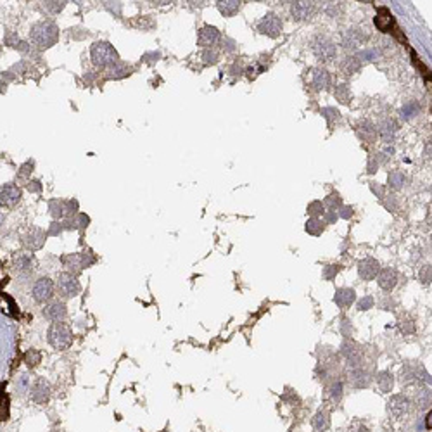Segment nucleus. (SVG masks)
<instances>
[{
	"instance_id": "obj_5",
	"label": "nucleus",
	"mask_w": 432,
	"mask_h": 432,
	"mask_svg": "<svg viewBox=\"0 0 432 432\" xmlns=\"http://www.w3.org/2000/svg\"><path fill=\"white\" fill-rule=\"evenodd\" d=\"M80 291H81V285H80V282H78L75 273H69V272L59 273L57 292L63 298H75V296L80 294Z\"/></svg>"
},
{
	"instance_id": "obj_26",
	"label": "nucleus",
	"mask_w": 432,
	"mask_h": 432,
	"mask_svg": "<svg viewBox=\"0 0 432 432\" xmlns=\"http://www.w3.org/2000/svg\"><path fill=\"white\" fill-rule=\"evenodd\" d=\"M242 7V2L239 0H220L218 2V11L221 12L225 17H232L234 14H237Z\"/></svg>"
},
{
	"instance_id": "obj_18",
	"label": "nucleus",
	"mask_w": 432,
	"mask_h": 432,
	"mask_svg": "<svg viewBox=\"0 0 432 432\" xmlns=\"http://www.w3.org/2000/svg\"><path fill=\"white\" fill-rule=\"evenodd\" d=\"M377 282H379V285H381V289L389 292L394 289L396 283H398V275H396V272L392 268H384L377 275Z\"/></svg>"
},
{
	"instance_id": "obj_49",
	"label": "nucleus",
	"mask_w": 432,
	"mask_h": 432,
	"mask_svg": "<svg viewBox=\"0 0 432 432\" xmlns=\"http://www.w3.org/2000/svg\"><path fill=\"white\" fill-rule=\"evenodd\" d=\"M104 6H106V9H109L112 14H114V12H116V16L121 14V4L120 2H104Z\"/></svg>"
},
{
	"instance_id": "obj_44",
	"label": "nucleus",
	"mask_w": 432,
	"mask_h": 432,
	"mask_svg": "<svg viewBox=\"0 0 432 432\" xmlns=\"http://www.w3.org/2000/svg\"><path fill=\"white\" fill-rule=\"evenodd\" d=\"M405 183V177L399 171H392L389 173V185L392 189H399L401 185Z\"/></svg>"
},
{
	"instance_id": "obj_46",
	"label": "nucleus",
	"mask_w": 432,
	"mask_h": 432,
	"mask_svg": "<svg viewBox=\"0 0 432 432\" xmlns=\"http://www.w3.org/2000/svg\"><path fill=\"white\" fill-rule=\"evenodd\" d=\"M370 308H373V298L372 296H365V298L358 303V309H360V311H365V309H370Z\"/></svg>"
},
{
	"instance_id": "obj_24",
	"label": "nucleus",
	"mask_w": 432,
	"mask_h": 432,
	"mask_svg": "<svg viewBox=\"0 0 432 432\" xmlns=\"http://www.w3.org/2000/svg\"><path fill=\"white\" fill-rule=\"evenodd\" d=\"M370 381H372V377H370V373L366 372V370H363V366H356V368H353L351 382L355 387H358V389H361V387H368Z\"/></svg>"
},
{
	"instance_id": "obj_13",
	"label": "nucleus",
	"mask_w": 432,
	"mask_h": 432,
	"mask_svg": "<svg viewBox=\"0 0 432 432\" xmlns=\"http://www.w3.org/2000/svg\"><path fill=\"white\" fill-rule=\"evenodd\" d=\"M32 399L37 405H45L50 399V384L43 377H38L32 386Z\"/></svg>"
},
{
	"instance_id": "obj_43",
	"label": "nucleus",
	"mask_w": 432,
	"mask_h": 432,
	"mask_svg": "<svg viewBox=\"0 0 432 432\" xmlns=\"http://www.w3.org/2000/svg\"><path fill=\"white\" fill-rule=\"evenodd\" d=\"M204 64H216L218 63V52L215 49H206L200 54Z\"/></svg>"
},
{
	"instance_id": "obj_40",
	"label": "nucleus",
	"mask_w": 432,
	"mask_h": 432,
	"mask_svg": "<svg viewBox=\"0 0 432 432\" xmlns=\"http://www.w3.org/2000/svg\"><path fill=\"white\" fill-rule=\"evenodd\" d=\"M341 204H342V200H341V197H339V194L327 195L325 200H324V206L329 208L330 211H335V209H339V208H341Z\"/></svg>"
},
{
	"instance_id": "obj_42",
	"label": "nucleus",
	"mask_w": 432,
	"mask_h": 432,
	"mask_svg": "<svg viewBox=\"0 0 432 432\" xmlns=\"http://www.w3.org/2000/svg\"><path fill=\"white\" fill-rule=\"evenodd\" d=\"M64 7H66V2H45L43 4V11L49 12V14H59Z\"/></svg>"
},
{
	"instance_id": "obj_38",
	"label": "nucleus",
	"mask_w": 432,
	"mask_h": 432,
	"mask_svg": "<svg viewBox=\"0 0 432 432\" xmlns=\"http://www.w3.org/2000/svg\"><path fill=\"white\" fill-rule=\"evenodd\" d=\"M16 391H17V394H24L26 391H30V375L28 373H21L19 377L16 379Z\"/></svg>"
},
{
	"instance_id": "obj_32",
	"label": "nucleus",
	"mask_w": 432,
	"mask_h": 432,
	"mask_svg": "<svg viewBox=\"0 0 432 432\" xmlns=\"http://www.w3.org/2000/svg\"><path fill=\"white\" fill-rule=\"evenodd\" d=\"M360 66H361V63L356 57H346L344 63L341 64V69L344 75H355L358 69H360Z\"/></svg>"
},
{
	"instance_id": "obj_48",
	"label": "nucleus",
	"mask_w": 432,
	"mask_h": 432,
	"mask_svg": "<svg viewBox=\"0 0 432 432\" xmlns=\"http://www.w3.org/2000/svg\"><path fill=\"white\" fill-rule=\"evenodd\" d=\"M33 161H26V163L23 164V166H21V169H19V178H26L28 177V173H32L33 171Z\"/></svg>"
},
{
	"instance_id": "obj_4",
	"label": "nucleus",
	"mask_w": 432,
	"mask_h": 432,
	"mask_svg": "<svg viewBox=\"0 0 432 432\" xmlns=\"http://www.w3.org/2000/svg\"><path fill=\"white\" fill-rule=\"evenodd\" d=\"M95 258L90 251H85V252H73V254H68L63 258V263L64 266L68 268L69 273H80L83 268H89V266L94 263Z\"/></svg>"
},
{
	"instance_id": "obj_31",
	"label": "nucleus",
	"mask_w": 432,
	"mask_h": 432,
	"mask_svg": "<svg viewBox=\"0 0 432 432\" xmlns=\"http://www.w3.org/2000/svg\"><path fill=\"white\" fill-rule=\"evenodd\" d=\"M358 133H360V137L363 138V140H368L370 143H372L377 132H375V128L368 123V121H363V123L358 126Z\"/></svg>"
},
{
	"instance_id": "obj_17",
	"label": "nucleus",
	"mask_w": 432,
	"mask_h": 432,
	"mask_svg": "<svg viewBox=\"0 0 432 432\" xmlns=\"http://www.w3.org/2000/svg\"><path fill=\"white\" fill-rule=\"evenodd\" d=\"M379 272H381V266H379V261L373 258H365L358 263V273L363 280H373Z\"/></svg>"
},
{
	"instance_id": "obj_29",
	"label": "nucleus",
	"mask_w": 432,
	"mask_h": 432,
	"mask_svg": "<svg viewBox=\"0 0 432 432\" xmlns=\"http://www.w3.org/2000/svg\"><path fill=\"white\" fill-rule=\"evenodd\" d=\"M324 230H325V221L318 220V218H309V220L306 221V232L309 235H315V237H318V235H322Z\"/></svg>"
},
{
	"instance_id": "obj_8",
	"label": "nucleus",
	"mask_w": 432,
	"mask_h": 432,
	"mask_svg": "<svg viewBox=\"0 0 432 432\" xmlns=\"http://www.w3.org/2000/svg\"><path fill=\"white\" fill-rule=\"evenodd\" d=\"M313 52H315L316 57L320 61H324V63H329V61H332L335 57V54H337L334 42L329 40V38H325V37L316 38L315 43H313Z\"/></svg>"
},
{
	"instance_id": "obj_22",
	"label": "nucleus",
	"mask_w": 432,
	"mask_h": 432,
	"mask_svg": "<svg viewBox=\"0 0 432 432\" xmlns=\"http://www.w3.org/2000/svg\"><path fill=\"white\" fill-rule=\"evenodd\" d=\"M130 71H132V66H128L126 63H116L114 66L106 69V78L107 80H121V78L128 76Z\"/></svg>"
},
{
	"instance_id": "obj_3",
	"label": "nucleus",
	"mask_w": 432,
	"mask_h": 432,
	"mask_svg": "<svg viewBox=\"0 0 432 432\" xmlns=\"http://www.w3.org/2000/svg\"><path fill=\"white\" fill-rule=\"evenodd\" d=\"M47 341L55 351H66L73 344V330L63 322H55L47 330Z\"/></svg>"
},
{
	"instance_id": "obj_54",
	"label": "nucleus",
	"mask_w": 432,
	"mask_h": 432,
	"mask_svg": "<svg viewBox=\"0 0 432 432\" xmlns=\"http://www.w3.org/2000/svg\"><path fill=\"white\" fill-rule=\"evenodd\" d=\"M64 226L61 225V223H52V226H50V230H49V235H55V234H59L61 230H63Z\"/></svg>"
},
{
	"instance_id": "obj_41",
	"label": "nucleus",
	"mask_w": 432,
	"mask_h": 432,
	"mask_svg": "<svg viewBox=\"0 0 432 432\" xmlns=\"http://www.w3.org/2000/svg\"><path fill=\"white\" fill-rule=\"evenodd\" d=\"M412 57H413V64H415V68H417V69H420L422 76H424L425 80H430V78H432V73L429 71V68H427L425 64L422 63L420 57H417V54H415V52H413V50H412Z\"/></svg>"
},
{
	"instance_id": "obj_23",
	"label": "nucleus",
	"mask_w": 432,
	"mask_h": 432,
	"mask_svg": "<svg viewBox=\"0 0 432 432\" xmlns=\"http://www.w3.org/2000/svg\"><path fill=\"white\" fill-rule=\"evenodd\" d=\"M311 85L316 90H324L330 85V75L327 69H313L311 73Z\"/></svg>"
},
{
	"instance_id": "obj_33",
	"label": "nucleus",
	"mask_w": 432,
	"mask_h": 432,
	"mask_svg": "<svg viewBox=\"0 0 432 432\" xmlns=\"http://www.w3.org/2000/svg\"><path fill=\"white\" fill-rule=\"evenodd\" d=\"M42 361V353L38 351V349H28V351L24 353V363L30 366V368H35L38 363Z\"/></svg>"
},
{
	"instance_id": "obj_56",
	"label": "nucleus",
	"mask_w": 432,
	"mask_h": 432,
	"mask_svg": "<svg viewBox=\"0 0 432 432\" xmlns=\"http://www.w3.org/2000/svg\"><path fill=\"white\" fill-rule=\"evenodd\" d=\"M401 330L405 334H412L413 332V322H408V324H401Z\"/></svg>"
},
{
	"instance_id": "obj_36",
	"label": "nucleus",
	"mask_w": 432,
	"mask_h": 432,
	"mask_svg": "<svg viewBox=\"0 0 432 432\" xmlns=\"http://www.w3.org/2000/svg\"><path fill=\"white\" fill-rule=\"evenodd\" d=\"M415 401H417V405H418L420 408H427V407H429V405L432 403V394H430V391H429V389H420V391L417 392Z\"/></svg>"
},
{
	"instance_id": "obj_14",
	"label": "nucleus",
	"mask_w": 432,
	"mask_h": 432,
	"mask_svg": "<svg viewBox=\"0 0 432 432\" xmlns=\"http://www.w3.org/2000/svg\"><path fill=\"white\" fill-rule=\"evenodd\" d=\"M35 266H37V260H35L33 254H28V252H19V254H16L14 260H12V268H14L17 273L28 275L33 272Z\"/></svg>"
},
{
	"instance_id": "obj_20",
	"label": "nucleus",
	"mask_w": 432,
	"mask_h": 432,
	"mask_svg": "<svg viewBox=\"0 0 432 432\" xmlns=\"http://www.w3.org/2000/svg\"><path fill=\"white\" fill-rule=\"evenodd\" d=\"M375 26H377L381 32H389L391 28H394V17L389 12V9L381 7L377 11V16H375Z\"/></svg>"
},
{
	"instance_id": "obj_45",
	"label": "nucleus",
	"mask_w": 432,
	"mask_h": 432,
	"mask_svg": "<svg viewBox=\"0 0 432 432\" xmlns=\"http://www.w3.org/2000/svg\"><path fill=\"white\" fill-rule=\"evenodd\" d=\"M348 432H368V429L361 420H353L348 427Z\"/></svg>"
},
{
	"instance_id": "obj_51",
	"label": "nucleus",
	"mask_w": 432,
	"mask_h": 432,
	"mask_svg": "<svg viewBox=\"0 0 432 432\" xmlns=\"http://www.w3.org/2000/svg\"><path fill=\"white\" fill-rule=\"evenodd\" d=\"M26 187H28L30 192H40V190H42V183L38 182V180H30L28 185H26Z\"/></svg>"
},
{
	"instance_id": "obj_7",
	"label": "nucleus",
	"mask_w": 432,
	"mask_h": 432,
	"mask_svg": "<svg viewBox=\"0 0 432 432\" xmlns=\"http://www.w3.org/2000/svg\"><path fill=\"white\" fill-rule=\"evenodd\" d=\"M21 241H23V246L26 249L33 252L43 247V244L47 241V234L43 232L40 226H32V228H28V232L23 235Z\"/></svg>"
},
{
	"instance_id": "obj_25",
	"label": "nucleus",
	"mask_w": 432,
	"mask_h": 432,
	"mask_svg": "<svg viewBox=\"0 0 432 432\" xmlns=\"http://www.w3.org/2000/svg\"><path fill=\"white\" fill-rule=\"evenodd\" d=\"M49 211L52 218H55V220L68 218V200H61V199L49 200Z\"/></svg>"
},
{
	"instance_id": "obj_57",
	"label": "nucleus",
	"mask_w": 432,
	"mask_h": 432,
	"mask_svg": "<svg viewBox=\"0 0 432 432\" xmlns=\"http://www.w3.org/2000/svg\"><path fill=\"white\" fill-rule=\"evenodd\" d=\"M425 427H427V429H432V410H430L429 415H427V418H425Z\"/></svg>"
},
{
	"instance_id": "obj_10",
	"label": "nucleus",
	"mask_w": 432,
	"mask_h": 432,
	"mask_svg": "<svg viewBox=\"0 0 432 432\" xmlns=\"http://www.w3.org/2000/svg\"><path fill=\"white\" fill-rule=\"evenodd\" d=\"M21 195H23V192H21L19 187L12 182H7L4 183L2 190H0V203L6 208H14L21 200Z\"/></svg>"
},
{
	"instance_id": "obj_39",
	"label": "nucleus",
	"mask_w": 432,
	"mask_h": 432,
	"mask_svg": "<svg viewBox=\"0 0 432 432\" xmlns=\"http://www.w3.org/2000/svg\"><path fill=\"white\" fill-rule=\"evenodd\" d=\"M322 114H324V118L327 120V123H329L330 126H334V121H341V114H339V111H337V109H334V107L322 109Z\"/></svg>"
},
{
	"instance_id": "obj_1",
	"label": "nucleus",
	"mask_w": 432,
	"mask_h": 432,
	"mask_svg": "<svg viewBox=\"0 0 432 432\" xmlns=\"http://www.w3.org/2000/svg\"><path fill=\"white\" fill-rule=\"evenodd\" d=\"M30 40L38 49H50L59 40V26L54 21H37L30 28Z\"/></svg>"
},
{
	"instance_id": "obj_15",
	"label": "nucleus",
	"mask_w": 432,
	"mask_h": 432,
	"mask_svg": "<svg viewBox=\"0 0 432 432\" xmlns=\"http://www.w3.org/2000/svg\"><path fill=\"white\" fill-rule=\"evenodd\" d=\"M342 355L344 358L349 361V365L353 366V368H356V366H360L361 363V358H363V349H361L360 344L353 342V341H344L342 344Z\"/></svg>"
},
{
	"instance_id": "obj_2",
	"label": "nucleus",
	"mask_w": 432,
	"mask_h": 432,
	"mask_svg": "<svg viewBox=\"0 0 432 432\" xmlns=\"http://www.w3.org/2000/svg\"><path fill=\"white\" fill-rule=\"evenodd\" d=\"M90 59L95 66L99 68H111L114 66L116 63H120V54L116 52L114 47L111 45L109 42L99 40L94 42L90 47Z\"/></svg>"
},
{
	"instance_id": "obj_37",
	"label": "nucleus",
	"mask_w": 432,
	"mask_h": 432,
	"mask_svg": "<svg viewBox=\"0 0 432 432\" xmlns=\"http://www.w3.org/2000/svg\"><path fill=\"white\" fill-rule=\"evenodd\" d=\"M327 396H329V398L332 399L334 403H339L341 398H342V386H341V382H334L332 386L327 389Z\"/></svg>"
},
{
	"instance_id": "obj_9",
	"label": "nucleus",
	"mask_w": 432,
	"mask_h": 432,
	"mask_svg": "<svg viewBox=\"0 0 432 432\" xmlns=\"http://www.w3.org/2000/svg\"><path fill=\"white\" fill-rule=\"evenodd\" d=\"M258 32L266 37L277 38L282 33V21L277 14H266L258 23Z\"/></svg>"
},
{
	"instance_id": "obj_12",
	"label": "nucleus",
	"mask_w": 432,
	"mask_h": 432,
	"mask_svg": "<svg viewBox=\"0 0 432 432\" xmlns=\"http://www.w3.org/2000/svg\"><path fill=\"white\" fill-rule=\"evenodd\" d=\"M42 315L45 316L47 320H50L52 324L63 322L68 315L66 304H64L63 301H50V303L45 304V308L42 309Z\"/></svg>"
},
{
	"instance_id": "obj_6",
	"label": "nucleus",
	"mask_w": 432,
	"mask_h": 432,
	"mask_svg": "<svg viewBox=\"0 0 432 432\" xmlns=\"http://www.w3.org/2000/svg\"><path fill=\"white\" fill-rule=\"evenodd\" d=\"M54 289H55V285H54V282H52V278L40 277L33 283L32 296L37 303H47V301H50V298L54 296Z\"/></svg>"
},
{
	"instance_id": "obj_47",
	"label": "nucleus",
	"mask_w": 432,
	"mask_h": 432,
	"mask_svg": "<svg viewBox=\"0 0 432 432\" xmlns=\"http://www.w3.org/2000/svg\"><path fill=\"white\" fill-rule=\"evenodd\" d=\"M0 418L4 420H9V396L4 394L2 398V412H0Z\"/></svg>"
},
{
	"instance_id": "obj_28",
	"label": "nucleus",
	"mask_w": 432,
	"mask_h": 432,
	"mask_svg": "<svg viewBox=\"0 0 432 432\" xmlns=\"http://www.w3.org/2000/svg\"><path fill=\"white\" fill-rule=\"evenodd\" d=\"M313 429L316 432H324L329 429L330 425V418H329V413L327 412H318L315 417H313Z\"/></svg>"
},
{
	"instance_id": "obj_21",
	"label": "nucleus",
	"mask_w": 432,
	"mask_h": 432,
	"mask_svg": "<svg viewBox=\"0 0 432 432\" xmlns=\"http://www.w3.org/2000/svg\"><path fill=\"white\" fill-rule=\"evenodd\" d=\"M408 408H410V401L405 398V396H401V394L392 396L391 401H389V410H391V413L396 418L403 417L405 413L408 412Z\"/></svg>"
},
{
	"instance_id": "obj_16",
	"label": "nucleus",
	"mask_w": 432,
	"mask_h": 432,
	"mask_svg": "<svg viewBox=\"0 0 432 432\" xmlns=\"http://www.w3.org/2000/svg\"><path fill=\"white\" fill-rule=\"evenodd\" d=\"M316 12V6L313 2H296L292 4L291 14L296 21H309Z\"/></svg>"
},
{
	"instance_id": "obj_11",
	"label": "nucleus",
	"mask_w": 432,
	"mask_h": 432,
	"mask_svg": "<svg viewBox=\"0 0 432 432\" xmlns=\"http://www.w3.org/2000/svg\"><path fill=\"white\" fill-rule=\"evenodd\" d=\"M221 35H220V30L215 28V26H203L197 33V45L203 47V49H211L213 45H216L220 42Z\"/></svg>"
},
{
	"instance_id": "obj_30",
	"label": "nucleus",
	"mask_w": 432,
	"mask_h": 432,
	"mask_svg": "<svg viewBox=\"0 0 432 432\" xmlns=\"http://www.w3.org/2000/svg\"><path fill=\"white\" fill-rule=\"evenodd\" d=\"M377 384H379V389L382 392H389L392 389V384H394V379L389 372H381L377 375Z\"/></svg>"
},
{
	"instance_id": "obj_27",
	"label": "nucleus",
	"mask_w": 432,
	"mask_h": 432,
	"mask_svg": "<svg viewBox=\"0 0 432 432\" xmlns=\"http://www.w3.org/2000/svg\"><path fill=\"white\" fill-rule=\"evenodd\" d=\"M424 373V366L418 363H410L403 366V382H410L413 379H418V375Z\"/></svg>"
},
{
	"instance_id": "obj_50",
	"label": "nucleus",
	"mask_w": 432,
	"mask_h": 432,
	"mask_svg": "<svg viewBox=\"0 0 432 432\" xmlns=\"http://www.w3.org/2000/svg\"><path fill=\"white\" fill-rule=\"evenodd\" d=\"M420 278H422V282H429V280H432V266H425V268L422 270V272H420Z\"/></svg>"
},
{
	"instance_id": "obj_35",
	"label": "nucleus",
	"mask_w": 432,
	"mask_h": 432,
	"mask_svg": "<svg viewBox=\"0 0 432 432\" xmlns=\"http://www.w3.org/2000/svg\"><path fill=\"white\" fill-rule=\"evenodd\" d=\"M306 211H308V215L311 218H318V216L325 215V206H324V203H322V200H313V203L308 204Z\"/></svg>"
},
{
	"instance_id": "obj_52",
	"label": "nucleus",
	"mask_w": 432,
	"mask_h": 432,
	"mask_svg": "<svg viewBox=\"0 0 432 432\" xmlns=\"http://www.w3.org/2000/svg\"><path fill=\"white\" fill-rule=\"evenodd\" d=\"M337 272H339V265L332 266V268H327L325 270V278H327V280H330V278H332Z\"/></svg>"
},
{
	"instance_id": "obj_55",
	"label": "nucleus",
	"mask_w": 432,
	"mask_h": 432,
	"mask_svg": "<svg viewBox=\"0 0 432 432\" xmlns=\"http://www.w3.org/2000/svg\"><path fill=\"white\" fill-rule=\"evenodd\" d=\"M341 218H351L353 216V208H341V215H339Z\"/></svg>"
},
{
	"instance_id": "obj_34",
	"label": "nucleus",
	"mask_w": 432,
	"mask_h": 432,
	"mask_svg": "<svg viewBox=\"0 0 432 432\" xmlns=\"http://www.w3.org/2000/svg\"><path fill=\"white\" fill-rule=\"evenodd\" d=\"M334 95H335V99H337L339 102H342V104H349V102H351V92H349V87H348V85H339V87H335Z\"/></svg>"
},
{
	"instance_id": "obj_19",
	"label": "nucleus",
	"mask_w": 432,
	"mask_h": 432,
	"mask_svg": "<svg viewBox=\"0 0 432 432\" xmlns=\"http://www.w3.org/2000/svg\"><path fill=\"white\" fill-rule=\"evenodd\" d=\"M356 299V292L349 287H342V289H337L335 291V296H334V303L337 304L341 309H346L355 303Z\"/></svg>"
},
{
	"instance_id": "obj_53",
	"label": "nucleus",
	"mask_w": 432,
	"mask_h": 432,
	"mask_svg": "<svg viewBox=\"0 0 432 432\" xmlns=\"http://www.w3.org/2000/svg\"><path fill=\"white\" fill-rule=\"evenodd\" d=\"M325 225H329V223H334L335 220H337V215H335V211H329V213H325Z\"/></svg>"
}]
</instances>
